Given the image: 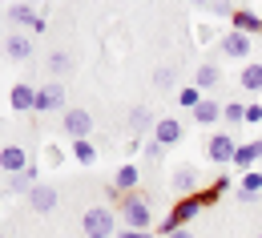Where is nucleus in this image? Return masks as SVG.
<instances>
[{
	"label": "nucleus",
	"instance_id": "obj_16",
	"mask_svg": "<svg viewBox=\"0 0 262 238\" xmlns=\"http://www.w3.org/2000/svg\"><path fill=\"white\" fill-rule=\"evenodd\" d=\"M33 101H36V85H29V81L12 85V97H8V105H12L16 113H33Z\"/></svg>",
	"mask_w": 262,
	"mask_h": 238
},
{
	"label": "nucleus",
	"instance_id": "obj_23",
	"mask_svg": "<svg viewBox=\"0 0 262 238\" xmlns=\"http://www.w3.org/2000/svg\"><path fill=\"white\" fill-rule=\"evenodd\" d=\"M137 182H141V178H137V166H133V162H125L121 170L113 174V186H117L121 194H137Z\"/></svg>",
	"mask_w": 262,
	"mask_h": 238
},
{
	"label": "nucleus",
	"instance_id": "obj_12",
	"mask_svg": "<svg viewBox=\"0 0 262 238\" xmlns=\"http://www.w3.org/2000/svg\"><path fill=\"white\" fill-rule=\"evenodd\" d=\"M154 141L165 145V149L178 145V141H182V121H178V117H158V125H154Z\"/></svg>",
	"mask_w": 262,
	"mask_h": 238
},
{
	"label": "nucleus",
	"instance_id": "obj_19",
	"mask_svg": "<svg viewBox=\"0 0 262 238\" xmlns=\"http://www.w3.org/2000/svg\"><path fill=\"white\" fill-rule=\"evenodd\" d=\"M230 186H234V178H230V174H218V178H214V182H210V186L202 190V206H214V202H222V198L230 194Z\"/></svg>",
	"mask_w": 262,
	"mask_h": 238
},
{
	"label": "nucleus",
	"instance_id": "obj_34",
	"mask_svg": "<svg viewBox=\"0 0 262 238\" xmlns=\"http://www.w3.org/2000/svg\"><path fill=\"white\" fill-rule=\"evenodd\" d=\"M165 238H194L190 230H173V234H165Z\"/></svg>",
	"mask_w": 262,
	"mask_h": 238
},
{
	"label": "nucleus",
	"instance_id": "obj_28",
	"mask_svg": "<svg viewBox=\"0 0 262 238\" xmlns=\"http://www.w3.org/2000/svg\"><path fill=\"white\" fill-rule=\"evenodd\" d=\"M238 190H242V194H254V198H258V194H262V170H250V174H242Z\"/></svg>",
	"mask_w": 262,
	"mask_h": 238
},
{
	"label": "nucleus",
	"instance_id": "obj_14",
	"mask_svg": "<svg viewBox=\"0 0 262 238\" xmlns=\"http://www.w3.org/2000/svg\"><path fill=\"white\" fill-rule=\"evenodd\" d=\"M0 170L4 174H25L29 170V154H25L20 145H4V149H0Z\"/></svg>",
	"mask_w": 262,
	"mask_h": 238
},
{
	"label": "nucleus",
	"instance_id": "obj_22",
	"mask_svg": "<svg viewBox=\"0 0 262 238\" xmlns=\"http://www.w3.org/2000/svg\"><path fill=\"white\" fill-rule=\"evenodd\" d=\"M194 121L198 125H214V121H222V105L214 101V97H202L194 109Z\"/></svg>",
	"mask_w": 262,
	"mask_h": 238
},
{
	"label": "nucleus",
	"instance_id": "obj_36",
	"mask_svg": "<svg viewBox=\"0 0 262 238\" xmlns=\"http://www.w3.org/2000/svg\"><path fill=\"white\" fill-rule=\"evenodd\" d=\"M258 162H262V137H258Z\"/></svg>",
	"mask_w": 262,
	"mask_h": 238
},
{
	"label": "nucleus",
	"instance_id": "obj_40",
	"mask_svg": "<svg viewBox=\"0 0 262 238\" xmlns=\"http://www.w3.org/2000/svg\"><path fill=\"white\" fill-rule=\"evenodd\" d=\"M258 238H262V234H258Z\"/></svg>",
	"mask_w": 262,
	"mask_h": 238
},
{
	"label": "nucleus",
	"instance_id": "obj_5",
	"mask_svg": "<svg viewBox=\"0 0 262 238\" xmlns=\"http://www.w3.org/2000/svg\"><path fill=\"white\" fill-rule=\"evenodd\" d=\"M53 109H65V85H61V81L36 85V101H33V113H53Z\"/></svg>",
	"mask_w": 262,
	"mask_h": 238
},
{
	"label": "nucleus",
	"instance_id": "obj_9",
	"mask_svg": "<svg viewBox=\"0 0 262 238\" xmlns=\"http://www.w3.org/2000/svg\"><path fill=\"white\" fill-rule=\"evenodd\" d=\"M169 186L182 194V198H190V194H202V174L194 166H178V170L169 174Z\"/></svg>",
	"mask_w": 262,
	"mask_h": 238
},
{
	"label": "nucleus",
	"instance_id": "obj_3",
	"mask_svg": "<svg viewBox=\"0 0 262 238\" xmlns=\"http://www.w3.org/2000/svg\"><path fill=\"white\" fill-rule=\"evenodd\" d=\"M81 230L89 238H113L117 234V214L109 206H93V210L81 214Z\"/></svg>",
	"mask_w": 262,
	"mask_h": 238
},
{
	"label": "nucleus",
	"instance_id": "obj_10",
	"mask_svg": "<svg viewBox=\"0 0 262 238\" xmlns=\"http://www.w3.org/2000/svg\"><path fill=\"white\" fill-rule=\"evenodd\" d=\"M61 125H65V134L73 137V141H81V137H89V134H93V117H89L85 109H65Z\"/></svg>",
	"mask_w": 262,
	"mask_h": 238
},
{
	"label": "nucleus",
	"instance_id": "obj_7",
	"mask_svg": "<svg viewBox=\"0 0 262 238\" xmlns=\"http://www.w3.org/2000/svg\"><path fill=\"white\" fill-rule=\"evenodd\" d=\"M234 134H214L210 137V145H206V158L214 162V166H234Z\"/></svg>",
	"mask_w": 262,
	"mask_h": 238
},
{
	"label": "nucleus",
	"instance_id": "obj_27",
	"mask_svg": "<svg viewBox=\"0 0 262 238\" xmlns=\"http://www.w3.org/2000/svg\"><path fill=\"white\" fill-rule=\"evenodd\" d=\"M198 101H202V89H198V85H182V89H178V105H182V109L194 113Z\"/></svg>",
	"mask_w": 262,
	"mask_h": 238
},
{
	"label": "nucleus",
	"instance_id": "obj_2",
	"mask_svg": "<svg viewBox=\"0 0 262 238\" xmlns=\"http://www.w3.org/2000/svg\"><path fill=\"white\" fill-rule=\"evenodd\" d=\"M202 210H206V206H202V194H190V198H182V202H178V206H173V210H169V214L162 218V226H158V230H162V238H165V234H173V230H186V226L194 222Z\"/></svg>",
	"mask_w": 262,
	"mask_h": 238
},
{
	"label": "nucleus",
	"instance_id": "obj_25",
	"mask_svg": "<svg viewBox=\"0 0 262 238\" xmlns=\"http://www.w3.org/2000/svg\"><path fill=\"white\" fill-rule=\"evenodd\" d=\"M73 158H77L81 166H93V162H97V145H93L89 137H81V141H73Z\"/></svg>",
	"mask_w": 262,
	"mask_h": 238
},
{
	"label": "nucleus",
	"instance_id": "obj_24",
	"mask_svg": "<svg viewBox=\"0 0 262 238\" xmlns=\"http://www.w3.org/2000/svg\"><path fill=\"white\" fill-rule=\"evenodd\" d=\"M33 186H36V166H29L25 174H8V194H25L29 198Z\"/></svg>",
	"mask_w": 262,
	"mask_h": 238
},
{
	"label": "nucleus",
	"instance_id": "obj_31",
	"mask_svg": "<svg viewBox=\"0 0 262 238\" xmlns=\"http://www.w3.org/2000/svg\"><path fill=\"white\" fill-rule=\"evenodd\" d=\"M141 149H145V162H154V166H158V162L165 158V145H158V141H145Z\"/></svg>",
	"mask_w": 262,
	"mask_h": 238
},
{
	"label": "nucleus",
	"instance_id": "obj_1",
	"mask_svg": "<svg viewBox=\"0 0 262 238\" xmlns=\"http://www.w3.org/2000/svg\"><path fill=\"white\" fill-rule=\"evenodd\" d=\"M117 218L125 222V230H149L154 226V210H149V194H125Z\"/></svg>",
	"mask_w": 262,
	"mask_h": 238
},
{
	"label": "nucleus",
	"instance_id": "obj_35",
	"mask_svg": "<svg viewBox=\"0 0 262 238\" xmlns=\"http://www.w3.org/2000/svg\"><path fill=\"white\" fill-rule=\"evenodd\" d=\"M190 4H198V8H210V4H214V0H190Z\"/></svg>",
	"mask_w": 262,
	"mask_h": 238
},
{
	"label": "nucleus",
	"instance_id": "obj_18",
	"mask_svg": "<svg viewBox=\"0 0 262 238\" xmlns=\"http://www.w3.org/2000/svg\"><path fill=\"white\" fill-rule=\"evenodd\" d=\"M194 85L202 89V93H206V89H218V85H222V69L214 65V61H202L198 73H194Z\"/></svg>",
	"mask_w": 262,
	"mask_h": 238
},
{
	"label": "nucleus",
	"instance_id": "obj_33",
	"mask_svg": "<svg viewBox=\"0 0 262 238\" xmlns=\"http://www.w3.org/2000/svg\"><path fill=\"white\" fill-rule=\"evenodd\" d=\"M246 121L258 125V121H262V105H246Z\"/></svg>",
	"mask_w": 262,
	"mask_h": 238
},
{
	"label": "nucleus",
	"instance_id": "obj_4",
	"mask_svg": "<svg viewBox=\"0 0 262 238\" xmlns=\"http://www.w3.org/2000/svg\"><path fill=\"white\" fill-rule=\"evenodd\" d=\"M8 20H12V25H20L25 33H33V36H40L45 29H49V20L36 12L33 4H25V0H12V4H8Z\"/></svg>",
	"mask_w": 262,
	"mask_h": 238
},
{
	"label": "nucleus",
	"instance_id": "obj_20",
	"mask_svg": "<svg viewBox=\"0 0 262 238\" xmlns=\"http://www.w3.org/2000/svg\"><path fill=\"white\" fill-rule=\"evenodd\" d=\"M234 170H242V174L258 170V141H246V145L234 149Z\"/></svg>",
	"mask_w": 262,
	"mask_h": 238
},
{
	"label": "nucleus",
	"instance_id": "obj_13",
	"mask_svg": "<svg viewBox=\"0 0 262 238\" xmlns=\"http://www.w3.org/2000/svg\"><path fill=\"white\" fill-rule=\"evenodd\" d=\"M230 25H234V33H246V36H262V16H258V12H250V8H234V16H230Z\"/></svg>",
	"mask_w": 262,
	"mask_h": 238
},
{
	"label": "nucleus",
	"instance_id": "obj_30",
	"mask_svg": "<svg viewBox=\"0 0 262 238\" xmlns=\"http://www.w3.org/2000/svg\"><path fill=\"white\" fill-rule=\"evenodd\" d=\"M210 12H214L218 20H230V16H234V0H214V4H210Z\"/></svg>",
	"mask_w": 262,
	"mask_h": 238
},
{
	"label": "nucleus",
	"instance_id": "obj_32",
	"mask_svg": "<svg viewBox=\"0 0 262 238\" xmlns=\"http://www.w3.org/2000/svg\"><path fill=\"white\" fill-rule=\"evenodd\" d=\"M113 238H154V230H117Z\"/></svg>",
	"mask_w": 262,
	"mask_h": 238
},
{
	"label": "nucleus",
	"instance_id": "obj_21",
	"mask_svg": "<svg viewBox=\"0 0 262 238\" xmlns=\"http://www.w3.org/2000/svg\"><path fill=\"white\" fill-rule=\"evenodd\" d=\"M238 85L246 93H262V61H246L242 73H238Z\"/></svg>",
	"mask_w": 262,
	"mask_h": 238
},
{
	"label": "nucleus",
	"instance_id": "obj_37",
	"mask_svg": "<svg viewBox=\"0 0 262 238\" xmlns=\"http://www.w3.org/2000/svg\"><path fill=\"white\" fill-rule=\"evenodd\" d=\"M25 4H33V8H36V4H40V0H25Z\"/></svg>",
	"mask_w": 262,
	"mask_h": 238
},
{
	"label": "nucleus",
	"instance_id": "obj_17",
	"mask_svg": "<svg viewBox=\"0 0 262 238\" xmlns=\"http://www.w3.org/2000/svg\"><path fill=\"white\" fill-rule=\"evenodd\" d=\"M154 125H158V117H154V109H149V105H133V109H129V129L137 137L149 134Z\"/></svg>",
	"mask_w": 262,
	"mask_h": 238
},
{
	"label": "nucleus",
	"instance_id": "obj_11",
	"mask_svg": "<svg viewBox=\"0 0 262 238\" xmlns=\"http://www.w3.org/2000/svg\"><path fill=\"white\" fill-rule=\"evenodd\" d=\"M29 206H33L36 214H53L57 210V190L49 182H36L33 190H29Z\"/></svg>",
	"mask_w": 262,
	"mask_h": 238
},
{
	"label": "nucleus",
	"instance_id": "obj_38",
	"mask_svg": "<svg viewBox=\"0 0 262 238\" xmlns=\"http://www.w3.org/2000/svg\"><path fill=\"white\" fill-rule=\"evenodd\" d=\"M234 4H246V0H234Z\"/></svg>",
	"mask_w": 262,
	"mask_h": 238
},
{
	"label": "nucleus",
	"instance_id": "obj_39",
	"mask_svg": "<svg viewBox=\"0 0 262 238\" xmlns=\"http://www.w3.org/2000/svg\"><path fill=\"white\" fill-rule=\"evenodd\" d=\"M0 238H4V234H0Z\"/></svg>",
	"mask_w": 262,
	"mask_h": 238
},
{
	"label": "nucleus",
	"instance_id": "obj_26",
	"mask_svg": "<svg viewBox=\"0 0 262 238\" xmlns=\"http://www.w3.org/2000/svg\"><path fill=\"white\" fill-rule=\"evenodd\" d=\"M154 85H158V89H173V85H178V69L173 65H158L154 69Z\"/></svg>",
	"mask_w": 262,
	"mask_h": 238
},
{
	"label": "nucleus",
	"instance_id": "obj_29",
	"mask_svg": "<svg viewBox=\"0 0 262 238\" xmlns=\"http://www.w3.org/2000/svg\"><path fill=\"white\" fill-rule=\"evenodd\" d=\"M222 121H230V125L246 121V105H242V101H230V105H222Z\"/></svg>",
	"mask_w": 262,
	"mask_h": 238
},
{
	"label": "nucleus",
	"instance_id": "obj_6",
	"mask_svg": "<svg viewBox=\"0 0 262 238\" xmlns=\"http://www.w3.org/2000/svg\"><path fill=\"white\" fill-rule=\"evenodd\" d=\"M218 49L226 53L230 61H246V57L254 53V36H246V33H234V29H230V33L222 36V40H218Z\"/></svg>",
	"mask_w": 262,
	"mask_h": 238
},
{
	"label": "nucleus",
	"instance_id": "obj_15",
	"mask_svg": "<svg viewBox=\"0 0 262 238\" xmlns=\"http://www.w3.org/2000/svg\"><path fill=\"white\" fill-rule=\"evenodd\" d=\"M45 65H49V73H53V81H61L65 73L77 69V61H73V53H69V49H53V53L45 57Z\"/></svg>",
	"mask_w": 262,
	"mask_h": 238
},
{
	"label": "nucleus",
	"instance_id": "obj_8",
	"mask_svg": "<svg viewBox=\"0 0 262 238\" xmlns=\"http://www.w3.org/2000/svg\"><path fill=\"white\" fill-rule=\"evenodd\" d=\"M0 49H4V57H8V61H16V65H25V61L33 57V33H8V36H4V45H0Z\"/></svg>",
	"mask_w": 262,
	"mask_h": 238
}]
</instances>
